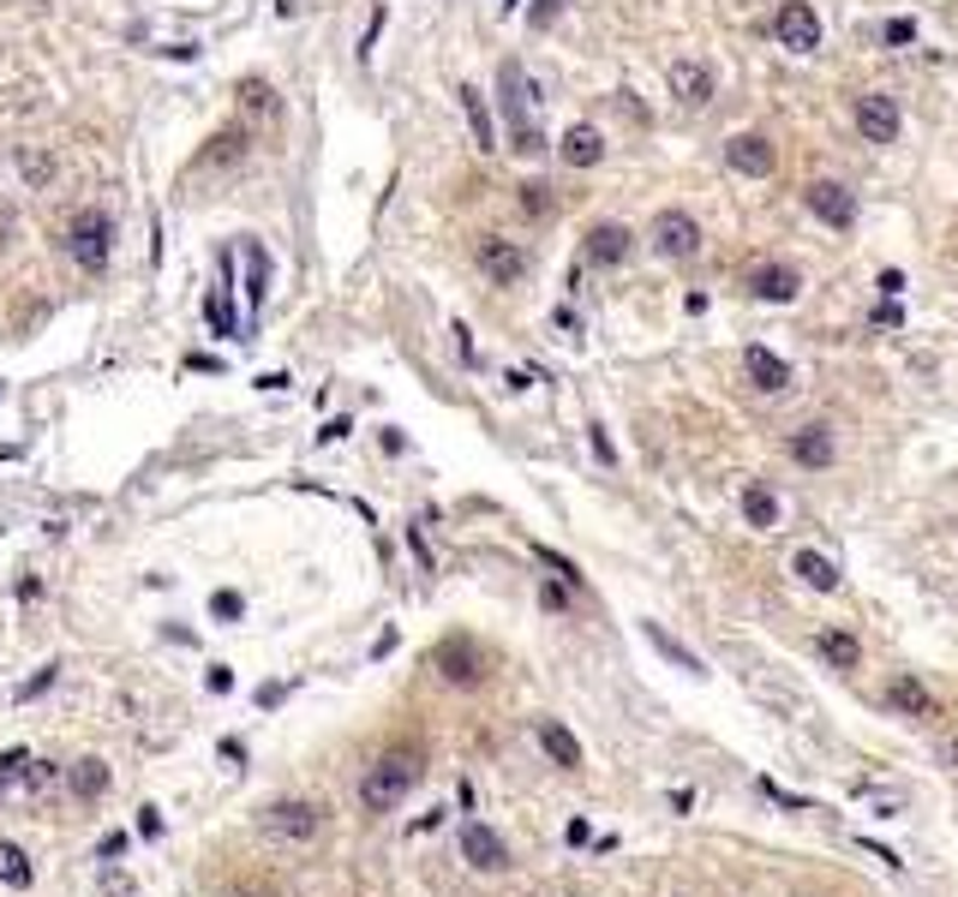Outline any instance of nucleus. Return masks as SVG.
Instances as JSON below:
<instances>
[{
	"label": "nucleus",
	"instance_id": "7ed1b4c3",
	"mask_svg": "<svg viewBox=\"0 0 958 897\" xmlns=\"http://www.w3.org/2000/svg\"><path fill=\"white\" fill-rule=\"evenodd\" d=\"M67 252H72V264L79 269H108V258H114V215L108 210H79L72 215V228H67Z\"/></svg>",
	"mask_w": 958,
	"mask_h": 897
},
{
	"label": "nucleus",
	"instance_id": "4c0bfd02",
	"mask_svg": "<svg viewBox=\"0 0 958 897\" xmlns=\"http://www.w3.org/2000/svg\"><path fill=\"white\" fill-rule=\"evenodd\" d=\"M138 838H162V807L157 802L138 807Z\"/></svg>",
	"mask_w": 958,
	"mask_h": 897
},
{
	"label": "nucleus",
	"instance_id": "f3484780",
	"mask_svg": "<svg viewBox=\"0 0 958 897\" xmlns=\"http://www.w3.org/2000/svg\"><path fill=\"white\" fill-rule=\"evenodd\" d=\"M790 574H797L803 586H815V593H839V581H845L827 550H797V557H790Z\"/></svg>",
	"mask_w": 958,
	"mask_h": 897
},
{
	"label": "nucleus",
	"instance_id": "4468645a",
	"mask_svg": "<svg viewBox=\"0 0 958 897\" xmlns=\"http://www.w3.org/2000/svg\"><path fill=\"white\" fill-rule=\"evenodd\" d=\"M630 228L623 222H599V228H587V264H599V269H611V264H623L630 258Z\"/></svg>",
	"mask_w": 958,
	"mask_h": 897
},
{
	"label": "nucleus",
	"instance_id": "c85d7f7f",
	"mask_svg": "<svg viewBox=\"0 0 958 897\" xmlns=\"http://www.w3.org/2000/svg\"><path fill=\"white\" fill-rule=\"evenodd\" d=\"M647 640H654V646L666 652V659L677 664V671H689V676H707V664H701V659H695V652H689V646H677V640H671V634H666V628H659V622H647Z\"/></svg>",
	"mask_w": 958,
	"mask_h": 897
},
{
	"label": "nucleus",
	"instance_id": "a878e982",
	"mask_svg": "<svg viewBox=\"0 0 958 897\" xmlns=\"http://www.w3.org/2000/svg\"><path fill=\"white\" fill-rule=\"evenodd\" d=\"M743 521L755 533H773L778 527V497L766 491V485H749V491H743Z\"/></svg>",
	"mask_w": 958,
	"mask_h": 897
},
{
	"label": "nucleus",
	"instance_id": "393cba45",
	"mask_svg": "<svg viewBox=\"0 0 958 897\" xmlns=\"http://www.w3.org/2000/svg\"><path fill=\"white\" fill-rule=\"evenodd\" d=\"M815 646H821V659L833 664V671H857V664H863V646H857V634H845V628H827V634L815 640Z\"/></svg>",
	"mask_w": 958,
	"mask_h": 897
},
{
	"label": "nucleus",
	"instance_id": "f704fd0d",
	"mask_svg": "<svg viewBox=\"0 0 958 897\" xmlns=\"http://www.w3.org/2000/svg\"><path fill=\"white\" fill-rule=\"evenodd\" d=\"M55 676H60V664H43V671H36L31 683L19 688V700H36V695H48V688H55Z\"/></svg>",
	"mask_w": 958,
	"mask_h": 897
},
{
	"label": "nucleus",
	"instance_id": "ea45409f",
	"mask_svg": "<svg viewBox=\"0 0 958 897\" xmlns=\"http://www.w3.org/2000/svg\"><path fill=\"white\" fill-rule=\"evenodd\" d=\"M120 850H126V831H108V838L96 843V855H102V862H114V855H120Z\"/></svg>",
	"mask_w": 958,
	"mask_h": 897
},
{
	"label": "nucleus",
	"instance_id": "f03ea898",
	"mask_svg": "<svg viewBox=\"0 0 958 897\" xmlns=\"http://www.w3.org/2000/svg\"><path fill=\"white\" fill-rule=\"evenodd\" d=\"M414 784H419V754H383L360 778V807L366 814H395Z\"/></svg>",
	"mask_w": 958,
	"mask_h": 897
},
{
	"label": "nucleus",
	"instance_id": "aec40b11",
	"mask_svg": "<svg viewBox=\"0 0 958 897\" xmlns=\"http://www.w3.org/2000/svg\"><path fill=\"white\" fill-rule=\"evenodd\" d=\"M533 736H540V748L552 754L564 772H581V742L569 736V724H557V718H540V724H533Z\"/></svg>",
	"mask_w": 958,
	"mask_h": 897
},
{
	"label": "nucleus",
	"instance_id": "2eb2a0df",
	"mask_svg": "<svg viewBox=\"0 0 958 897\" xmlns=\"http://www.w3.org/2000/svg\"><path fill=\"white\" fill-rule=\"evenodd\" d=\"M839 443H833V426H803L797 438H790V461L797 467H833Z\"/></svg>",
	"mask_w": 958,
	"mask_h": 897
},
{
	"label": "nucleus",
	"instance_id": "473e14b6",
	"mask_svg": "<svg viewBox=\"0 0 958 897\" xmlns=\"http://www.w3.org/2000/svg\"><path fill=\"white\" fill-rule=\"evenodd\" d=\"M240 96H246V114H252V108H258V114H276V90L264 84V79H246V84H240Z\"/></svg>",
	"mask_w": 958,
	"mask_h": 897
},
{
	"label": "nucleus",
	"instance_id": "b1692460",
	"mask_svg": "<svg viewBox=\"0 0 958 897\" xmlns=\"http://www.w3.org/2000/svg\"><path fill=\"white\" fill-rule=\"evenodd\" d=\"M67 790H72V796H79V802H96V796H108V766H102L96 754H84V760H79V766H72V772H67Z\"/></svg>",
	"mask_w": 958,
	"mask_h": 897
},
{
	"label": "nucleus",
	"instance_id": "4be33fe9",
	"mask_svg": "<svg viewBox=\"0 0 958 897\" xmlns=\"http://www.w3.org/2000/svg\"><path fill=\"white\" fill-rule=\"evenodd\" d=\"M671 90L689 102V108H701V102H713V72L701 67V60H677V67H671Z\"/></svg>",
	"mask_w": 958,
	"mask_h": 897
},
{
	"label": "nucleus",
	"instance_id": "5701e85b",
	"mask_svg": "<svg viewBox=\"0 0 958 897\" xmlns=\"http://www.w3.org/2000/svg\"><path fill=\"white\" fill-rule=\"evenodd\" d=\"M455 96H462V114H468V132H474V144H480V150H497V126H492V108H485V96H480L474 84H462Z\"/></svg>",
	"mask_w": 958,
	"mask_h": 897
},
{
	"label": "nucleus",
	"instance_id": "7c9ffc66",
	"mask_svg": "<svg viewBox=\"0 0 958 897\" xmlns=\"http://www.w3.org/2000/svg\"><path fill=\"white\" fill-rule=\"evenodd\" d=\"M19 174H24V186H48V179H55L48 150H19Z\"/></svg>",
	"mask_w": 958,
	"mask_h": 897
},
{
	"label": "nucleus",
	"instance_id": "49530a36",
	"mask_svg": "<svg viewBox=\"0 0 958 897\" xmlns=\"http://www.w3.org/2000/svg\"><path fill=\"white\" fill-rule=\"evenodd\" d=\"M0 240H7V210H0Z\"/></svg>",
	"mask_w": 958,
	"mask_h": 897
},
{
	"label": "nucleus",
	"instance_id": "a19ab883",
	"mask_svg": "<svg viewBox=\"0 0 958 897\" xmlns=\"http://www.w3.org/2000/svg\"><path fill=\"white\" fill-rule=\"evenodd\" d=\"M19 766H24V754H0V784H12V778H19Z\"/></svg>",
	"mask_w": 958,
	"mask_h": 897
},
{
	"label": "nucleus",
	"instance_id": "423d86ee",
	"mask_svg": "<svg viewBox=\"0 0 958 897\" xmlns=\"http://www.w3.org/2000/svg\"><path fill=\"white\" fill-rule=\"evenodd\" d=\"M654 246H659V258L689 264L701 252V222L689 210H659L654 215Z\"/></svg>",
	"mask_w": 958,
	"mask_h": 897
},
{
	"label": "nucleus",
	"instance_id": "20e7f679",
	"mask_svg": "<svg viewBox=\"0 0 958 897\" xmlns=\"http://www.w3.org/2000/svg\"><path fill=\"white\" fill-rule=\"evenodd\" d=\"M324 831V814L312 802H270L264 807V838L276 843H312Z\"/></svg>",
	"mask_w": 958,
	"mask_h": 897
},
{
	"label": "nucleus",
	"instance_id": "a18cd8bd",
	"mask_svg": "<svg viewBox=\"0 0 958 897\" xmlns=\"http://www.w3.org/2000/svg\"><path fill=\"white\" fill-rule=\"evenodd\" d=\"M947 766H958V736L947 742Z\"/></svg>",
	"mask_w": 958,
	"mask_h": 897
},
{
	"label": "nucleus",
	"instance_id": "9b49d317",
	"mask_svg": "<svg viewBox=\"0 0 958 897\" xmlns=\"http://www.w3.org/2000/svg\"><path fill=\"white\" fill-rule=\"evenodd\" d=\"M725 162H731L737 174H749V179H766L778 168V150L766 144L761 132H737V138H725Z\"/></svg>",
	"mask_w": 958,
	"mask_h": 897
},
{
	"label": "nucleus",
	"instance_id": "9d476101",
	"mask_svg": "<svg viewBox=\"0 0 958 897\" xmlns=\"http://www.w3.org/2000/svg\"><path fill=\"white\" fill-rule=\"evenodd\" d=\"M749 293L766 305H790L803 293V276L790 264H778V258H766V264H749Z\"/></svg>",
	"mask_w": 958,
	"mask_h": 897
},
{
	"label": "nucleus",
	"instance_id": "c03bdc74",
	"mask_svg": "<svg viewBox=\"0 0 958 897\" xmlns=\"http://www.w3.org/2000/svg\"><path fill=\"white\" fill-rule=\"evenodd\" d=\"M210 688H216V695H228V688H234V671H222V664H216V671H210Z\"/></svg>",
	"mask_w": 958,
	"mask_h": 897
},
{
	"label": "nucleus",
	"instance_id": "39448f33",
	"mask_svg": "<svg viewBox=\"0 0 958 897\" xmlns=\"http://www.w3.org/2000/svg\"><path fill=\"white\" fill-rule=\"evenodd\" d=\"M431 664H438V676H443V683H455V688H474V683H485V652H480L468 634L438 640Z\"/></svg>",
	"mask_w": 958,
	"mask_h": 897
},
{
	"label": "nucleus",
	"instance_id": "2f4dec72",
	"mask_svg": "<svg viewBox=\"0 0 958 897\" xmlns=\"http://www.w3.org/2000/svg\"><path fill=\"white\" fill-rule=\"evenodd\" d=\"M521 210L528 215H552V186H545V179H528V186H521Z\"/></svg>",
	"mask_w": 958,
	"mask_h": 897
},
{
	"label": "nucleus",
	"instance_id": "f257e3e1",
	"mask_svg": "<svg viewBox=\"0 0 958 897\" xmlns=\"http://www.w3.org/2000/svg\"><path fill=\"white\" fill-rule=\"evenodd\" d=\"M497 90H504V120H509V150L516 156H540L545 150V132H540V90L528 84V72H521V60H504L497 67Z\"/></svg>",
	"mask_w": 958,
	"mask_h": 897
},
{
	"label": "nucleus",
	"instance_id": "cd10ccee",
	"mask_svg": "<svg viewBox=\"0 0 958 897\" xmlns=\"http://www.w3.org/2000/svg\"><path fill=\"white\" fill-rule=\"evenodd\" d=\"M240 156H246V132H216L210 150L198 156V168H228V162H240Z\"/></svg>",
	"mask_w": 958,
	"mask_h": 897
},
{
	"label": "nucleus",
	"instance_id": "37998d69",
	"mask_svg": "<svg viewBox=\"0 0 958 897\" xmlns=\"http://www.w3.org/2000/svg\"><path fill=\"white\" fill-rule=\"evenodd\" d=\"M407 545H414V557H419V569H431V550H426V538H419V527H407Z\"/></svg>",
	"mask_w": 958,
	"mask_h": 897
},
{
	"label": "nucleus",
	"instance_id": "412c9836",
	"mask_svg": "<svg viewBox=\"0 0 958 897\" xmlns=\"http://www.w3.org/2000/svg\"><path fill=\"white\" fill-rule=\"evenodd\" d=\"M887 707H892V712H904V718H935V695H928V688L916 683V676H892Z\"/></svg>",
	"mask_w": 958,
	"mask_h": 897
},
{
	"label": "nucleus",
	"instance_id": "6e6552de",
	"mask_svg": "<svg viewBox=\"0 0 958 897\" xmlns=\"http://www.w3.org/2000/svg\"><path fill=\"white\" fill-rule=\"evenodd\" d=\"M773 36L785 48H797V55H815V48H821V12H815L809 0H785L778 19H773Z\"/></svg>",
	"mask_w": 958,
	"mask_h": 897
},
{
	"label": "nucleus",
	"instance_id": "f8f14e48",
	"mask_svg": "<svg viewBox=\"0 0 958 897\" xmlns=\"http://www.w3.org/2000/svg\"><path fill=\"white\" fill-rule=\"evenodd\" d=\"M857 132L868 138V144H892V138H899V102L880 96V90L857 96Z\"/></svg>",
	"mask_w": 958,
	"mask_h": 897
},
{
	"label": "nucleus",
	"instance_id": "6ab92c4d",
	"mask_svg": "<svg viewBox=\"0 0 958 897\" xmlns=\"http://www.w3.org/2000/svg\"><path fill=\"white\" fill-rule=\"evenodd\" d=\"M557 156H564L569 168H599V162H605V138H599V126H569L564 144H557Z\"/></svg>",
	"mask_w": 958,
	"mask_h": 897
},
{
	"label": "nucleus",
	"instance_id": "79ce46f5",
	"mask_svg": "<svg viewBox=\"0 0 958 897\" xmlns=\"http://www.w3.org/2000/svg\"><path fill=\"white\" fill-rule=\"evenodd\" d=\"M875 288H880V293H887V300H892V293L904 288V276H899V269H880V281H875Z\"/></svg>",
	"mask_w": 958,
	"mask_h": 897
},
{
	"label": "nucleus",
	"instance_id": "ddd939ff",
	"mask_svg": "<svg viewBox=\"0 0 958 897\" xmlns=\"http://www.w3.org/2000/svg\"><path fill=\"white\" fill-rule=\"evenodd\" d=\"M480 269L497 281V288H516L528 276V252L509 246V240H480Z\"/></svg>",
	"mask_w": 958,
	"mask_h": 897
},
{
	"label": "nucleus",
	"instance_id": "dca6fc26",
	"mask_svg": "<svg viewBox=\"0 0 958 897\" xmlns=\"http://www.w3.org/2000/svg\"><path fill=\"white\" fill-rule=\"evenodd\" d=\"M743 371H749V383H755L761 395L790 389V365H785V359H778L773 348H749V353H743Z\"/></svg>",
	"mask_w": 958,
	"mask_h": 897
},
{
	"label": "nucleus",
	"instance_id": "bb28decb",
	"mask_svg": "<svg viewBox=\"0 0 958 897\" xmlns=\"http://www.w3.org/2000/svg\"><path fill=\"white\" fill-rule=\"evenodd\" d=\"M204 317H210V329H216V336H228V341L240 336V324H234V305H228V281H216V288L204 293Z\"/></svg>",
	"mask_w": 958,
	"mask_h": 897
},
{
	"label": "nucleus",
	"instance_id": "c756f323",
	"mask_svg": "<svg viewBox=\"0 0 958 897\" xmlns=\"http://www.w3.org/2000/svg\"><path fill=\"white\" fill-rule=\"evenodd\" d=\"M0 879H7L12 892H31V855L19 850V843H0Z\"/></svg>",
	"mask_w": 958,
	"mask_h": 897
},
{
	"label": "nucleus",
	"instance_id": "58836bf2",
	"mask_svg": "<svg viewBox=\"0 0 958 897\" xmlns=\"http://www.w3.org/2000/svg\"><path fill=\"white\" fill-rule=\"evenodd\" d=\"M587 431H593V455H599V461H605V467H611V461H617V449H611L605 426H587Z\"/></svg>",
	"mask_w": 958,
	"mask_h": 897
},
{
	"label": "nucleus",
	"instance_id": "1a4fd4ad",
	"mask_svg": "<svg viewBox=\"0 0 958 897\" xmlns=\"http://www.w3.org/2000/svg\"><path fill=\"white\" fill-rule=\"evenodd\" d=\"M462 862L480 867V874H504V867H509V843L497 838L485 819H468V826H462Z\"/></svg>",
	"mask_w": 958,
	"mask_h": 897
},
{
	"label": "nucleus",
	"instance_id": "c9c22d12",
	"mask_svg": "<svg viewBox=\"0 0 958 897\" xmlns=\"http://www.w3.org/2000/svg\"><path fill=\"white\" fill-rule=\"evenodd\" d=\"M880 36H887V48H911L916 43V24L911 19H887V31H880Z\"/></svg>",
	"mask_w": 958,
	"mask_h": 897
},
{
	"label": "nucleus",
	"instance_id": "a211bd4d",
	"mask_svg": "<svg viewBox=\"0 0 958 897\" xmlns=\"http://www.w3.org/2000/svg\"><path fill=\"white\" fill-rule=\"evenodd\" d=\"M264 293H270V252H264V240H246V329L258 324Z\"/></svg>",
	"mask_w": 958,
	"mask_h": 897
},
{
	"label": "nucleus",
	"instance_id": "72a5a7b5",
	"mask_svg": "<svg viewBox=\"0 0 958 897\" xmlns=\"http://www.w3.org/2000/svg\"><path fill=\"white\" fill-rule=\"evenodd\" d=\"M210 610H216V622H240V617H246V598H240L234 586H222V593L210 598Z\"/></svg>",
	"mask_w": 958,
	"mask_h": 897
},
{
	"label": "nucleus",
	"instance_id": "e433bc0d",
	"mask_svg": "<svg viewBox=\"0 0 958 897\" xmlns=\"http://www.w3.org/2000/svg\"><path fill=\"white\" fill-rule=\"evenodd\" d=\"M564 12V0H533V12H528V24L533 31H552V19Z\"/></svg>",
	"mask_w": 958,
	"mask_h": 897
},
{
	"label": "nucleus",
	"instance_id": "0eeeda50",
	"mask_svg": "<svg viewBox=\"0 0 958 897\" xmlns=\"http://www.w3.org/2000/svg\"><path fill=\"white\" fill-rule=\"evenodd\" d=\"M803 203H809V215H821L827 228H839V234L857 222V191H851L845 179H809Z\"/></svg>",
	"mask_w": 958,
	"mask_h": 897
}]
</instances>
